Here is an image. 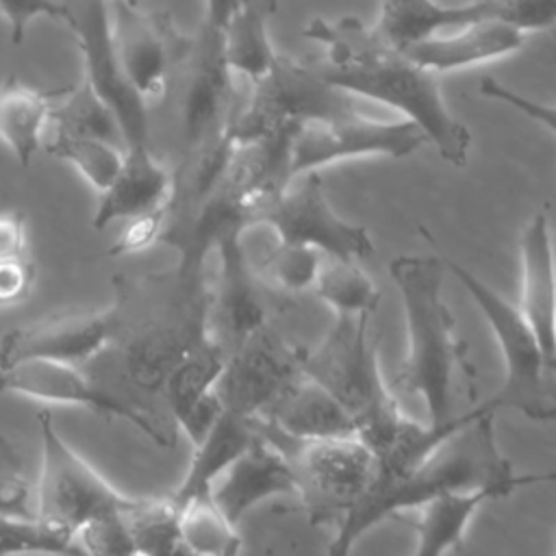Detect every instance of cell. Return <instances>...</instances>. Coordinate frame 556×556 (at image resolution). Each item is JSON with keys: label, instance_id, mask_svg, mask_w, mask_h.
Masks as SVG:
<instances>
[{"label": "cell", "instance_id": "obj_1", "mask_svg": "<svg viewBox=\"0 0 556 556\" xmlns=\"http://www.w3.org/2000/svg\"><path fill=\"white\" fill-rule=\"evenodd\" d=\"M302 35L321 48L317 70L348 93L384 104L417 124L443 161L463 167L471 132L452 115L439 76L354 15L315 17Z\"/></svg>", "mask_w": 556, "mask_h": 556}, {"label": "cell", "instance_id": "obj_2", "mask_svg": "<svg viewBox=\"0 0 556 556\" xmlns=\"http://www.w3.org/2000/svg\"><path fill=\"white\" fill-rule=\"evenodd\" d=\"M111 304L113 334L124 374L143 391H163L180 358L208 337L211 289L204 269L182 267L137 280L117 276Z\"/></svg>", "mask_w": 556, "mask_h": 556}, {"label": "cell", "instance_id": "obj_3", "mask_svg": "<svg viewBox=\"0 0 556 556\" xmlns=\"http://www.w3.org/2000/svg\"><path fill=\"white\" fill-rule=\"evenodd\" d=\"M445 271L439 252L402 254L389 265L408 337L393 387L421 397L430 426L454 419L456 397L465 393L476 402L478 391V369L469 361L467 343L458 337L456 319L443 298Z\"/></svg>", "mask_w": 556, "mask_h": 556}, {"label": "cell", "instance_id": "obj_4", "mask_svg": "<svg viewBox=\"0 0 556 556\" xmlns=\"http://www.w3.org/2000/svg\"><path fill=\"white\" fill-rule=\"evenodd\" d=\"M476 415L445 437L419 465L389 489L365 495L337 526L330 554H348L374 526L410 513L445 491L471 489L489 482L515 480L513 463L500 452L495 439V410L476 402Z\"/></svg>", "mask_w": 556, "mask_h": 556}, {"label": "cell", "instance_id": "obj_5", "mask_svg": "<svg viewBox=\"0 0 556 556\" xmlns=\"http://www.w3.org/2000/svg\"><path fill=\"white\" fill-rule=\"evenodd\" d=\"M369 319L371 315H334L319 345L306 350L302 369L352 415L358 437L374 447L404 413L382 378Z\"/></svg>", "mask_w": 556, "mask_h": 556}, {"label": "cell", "instance_id": "obj_6", "mask_svg": "<svg viewBox=\"0 0 556 556\" xmlns=\"http://www.w3.org/2000/svg\"><path fill=\"white\" fill-rule=\"evenodd\" d=\"M439 254L447 271L465 287L482 311L502 350L504 380L489 400H482V404L495 413L502 408L517 410L532 421L556 419V374L536 334L521 315V308L456 258L443 252Z\"/></svg>", "mask_w": 556, "mask_h": 556}, {"label": "cell", "instance_id": "obj_7", "mask_svg": "<svg viewBox=\"0 0 556 556\" xmlns=\"http://www.w3.org/2000/svg\"><path fill=\"white\" fill-rule=\"evenodd\" d=\"M361 98L332 85L315 61L278 54L271 67L250 83V93L230 119L228 137L237 143L293 137L302 126L358 113Z\"/></svg>", "mask_w": 556, "mask_h": 556}, {"label": "cell", "instance_id": "obj_8", "mask_svg": "<svg viewBox=\"0 0 556 556\" xmlns=\"http://www.w3.org/2000/svg\"><path fill=\"white\" fill-rule=\"evenodd\" d=\"M252 424L256 432L287 452L295 476V497L311 523L337 526L367 493L376 473V456L358 434L295 441L263 419H252Z\"/></svg>", "mask_w": 556, "mask_h": 556}, {"label": "cell", "instance_id": "obj_9", "mask_svg": "<svg viewBox=\"0 0 556 556\" xmlns=\"http://www.w3.org/2000/svg\"><path fill=\"white\" fill-rule=\"evenodd\" d=\"M41 432V476L35 500V519L74 539L89 521L122 515L137 497L111 486L56 432L48 410L37 415Z\"/></svg>", "mask_w": 556, "mask_h": 556}, {"label": "cell", "instance_id": "obj_10", "mask_svg": "<svg viewBox=\"0 0 556 556\" xmlns=\"http://www.w3.org/2000/svg\"><path fill=\"white\" fill-rule=\"evenodd\" d=\"M306 348L285 337L274 321L254 330L226 354L215 391L224 410L245 419L263 417L304 376Z\"/></svg>", "mask_w": 556, "mask_h": 556}, {"label": "cell", "instance_id": "obj_11", "mask_svg": "<svg viewBox=\"0 0 556 556\" xmlns=\"http://www.w3.org/2000/svg\"><path fill=\"white\" fill-rule=\"evenodd\" d=\"M0 391L87 408L106 419H124L161 447H172L176 443V434L159 415L91 380L80 365L74 363L24 361L11 367H0Z\"/></svg>", "mask_w": 556, "mask_h": 556}, {"label": "cell", "instance_id": "obj_12", "mask_svg": "<svg viewBox=\"0 0 556 556\" xmlns=\"http://www.w3.org/2000/svg\"><path fill=\"white\" fill-rule=\"evenodd\" d=\"M63 24L72 30L80 50L83 80L115 113L124 148L148 143V102L135 91L115 50L109 0H63Z\"/></svg>", "mask_w": 556, "mask_h": 556}, {"label": "cell", "instance_id": "obj_13", "mask_svg": "<svg viewBox=\"0 0 556 556\" xmlns=\"http://www.w3.org/2000/svg\"><path fill=\"white\" fill-rule=\"evenodd\" d=\"M426 132L406 117L374 119L358 113L302 126L289 143L291 180L306 172H319L332 163L361 156L404 159L421 150Z\"/></svg>", "mask_w": 556, "mask_h": 556}, {"label": "cell", "instance_id": "obj_14", "mask_svg": "<svg viewBox=\"0 0 556 556\" xmlns=\"http://www.w3.org/2000/svg\"><path fill=\"white\" fill-rule=\"evenodd\" d=\"M486 20L513 24L530 35L556 26V0H469L463 4L380 0V11L371 26L384 41L406 50L430 35Z\"/></svg>", "mask_w": 556, "mask_h": 556}, {"label": "cell", "instance_id": "obj_15", "mask_svg": "<svg viewBox=\"0 0 556 556\" xmlns=\"http://www.w3.org/2000/svg\"><path fill=\"white\" fill-rule=\"evenodd\" d=\"M261 213L258 224L274 230L276 239L287 243L311 245L326 256L363 261L374 254L369 230L343 219L324 193L319 172L295 176Z\"/></svg>", "mask_w": 556, "mask_h": 556}, {"label": "cell", "instance_id": "obj_16", "mask_svg": "<svg viewBox=\"0 0 556 556\" xmlns=\"http://www.w3.org/2000/svg\"><path fill=\"white\" fill-rule=\"evenodd\" d=\"M187 80L182 93V137L189 154L228 137L235 106V74L224 54L222 30L202 22L185 54Z\"/></svg>", "mask_w": 556, "mask_h": 556}, {"label": "cell", "instance_id": "obj_17", "mask_svg": "<svg viewBox=\"0 0 556 556\" xmlns=\"http://www.w3.org/2000/svg\"><path fill=\"white\" fill-rule=\"evenodd\" d=\"M243 235L245 230H228L213 245L217 278L208 285V332L226 354L254 330L274 321L269 295H278L258 278L245 254Z\"/></svg>", "mask_w": 556, "mask_h": 556}, {"label": "cell", "instance_id": "obj_18", "mask_svg": "<svg viewBox=\"0 0 556 556\" xmlns=\"http://www.w3.org/2000/svg\"><path fill=\"white\" fill-rule=\"evenodd\" d=\"M111 33L126 78L150 104L165 93L169 67L185 59L191 39L180 37L172 22L143 2L109 0Z\"/></svg>", "mask_w": 556, "mask_h": 556}, {"label": "cell", "instance_id": "obj_19", "mask_svg": "<svg viewBox=\"0 0 556 556\" xmlns=\"http://www.w3.org/2000/svg\"><path fill=\"white\" fill-rule=\"evenodd\" d=\"M113 315L104 311H65L48 315L0 339V367L24 361L80 365L111 343Z\"/></svg>", "mask_w": 556, "mask_h": 556}, {"label": "cell", "instance_id": "obj_20", "mask_svg": "<svg viewBox=\"0 0 556 556\" xmlns=\"http://www.w3.org/2000/svg\"><path fill=\"white\" fill-rule=\"evenodd\" d=\"M556 482V471L543 473H521L515 480L489 482L460 491H445L432 500L417 506L410 519L397 517L395 521L410 523L415 530V554L417 556H439L445 552H456L463 547L465 532L478 513V508L489 500H500L510 495L521 486H536Z\"/></svg>", "mask_w": 556, "mask_h": 556}, {"label": "cell", "instance_id": "obj_21", "mask_svg": "<svg viewBox=\"0 0 556 556\" xmlns=\"http://www.w3.org/2000/svg\"><path fill=\"white\" fill-rule=\"evenodd\" d=\"M276 495H295L293 467L280 443L256 432L252 443L213 482L211 497L237 526L250 508Z\"/></svg>", "mask_w": 556, "mask_h": 556}, {"label": "cell", "instance_id": "obj_22", "mask_svg": "<svg viewBox=\"0 0 556 556\" xmlns=\"http://www.w3.org/2000/svg\"><path fill=\"white\" fill-rule=\"evenodd\" d=\"M526 39V30L500 20H486L430 35L408 46L404 52L439 76L506 59L519 52Z\"/></svg>", "mask_w": 556, "mask_h": 556}, {"label": "cell", "instance_id": "obj_23", "mask_svg": "<svg viewBox=\"0 0 556 556\" xmlns=\"http://www.w3.org/2000/svg\"><path fill=\"white\" fill-rule=\"evenodd\" d=\"M521 256V315L536 334L545 356L556 354V261L547 206L526 224L519 243Z\"/></svg>", "mask_w": 556, "mask_h": 556}, {"label": "cell", "instance_id": "obj_24", "mask_svg": "<svg viewBox=\"0 0 556 556\" xmlns=\"http://www.w3.org/2000/svg\"><path fill=\"white\" fill-rule=\"evenodd\" d=\"M174 193V174L152 154L150 146L124 148V159L113 182L100 191L91 226L102 230L111 222L130 219L167 206Z\"/></svg>", "mask_w": 556, "mask_h": 556}, {"label": "cell", "instance_id": "obj_25", "mask_svg": "<svg viewBox=\"0 0 556 556\" xmlns=\"http://www.w3.org/2000/svg\"><path fill=\"white\" fill-rule=\"evenodd\" d=\"M256 419H263L274 430L295 441L358 434L352 415L308 376L298 378L282 397Z\"/></svg>", "mask_w": 556, "mask_h": 556}, {"label": "cell", "instance_id": "obj_26", "mask_svg": "<svg viewBox=\"0 0 556 556\" xmlns=\"http://www.w3.org/2000/svg\"><path fill=\"white\" fill-rule=\"evenodd\" d=\"M254 437L256 430L252 419L224 410L202 441L193 445L189 469L178 489L172 493V500L180 506L195 495L211 493L213 482L252 443Z\"/></svg>", "mask_w": 556, "mask_h": 556}, {"label": "cell", "instance_id": "obj_27", "mask_svg": "<svg viewBox=\"0 0 556 556\" xmlns=\"http://www.w3.org/2000/svg\"><path fill=\"white\" fill-rule=\"evenodd\" d=\"M63 89L41 91L7 78L0 83V139L24 167L39 150L50 124V113Z\"/></svg>", "mask_w": 556, "mask_h": 556}, {"label": "cell", "instance_id": "obj_28", "mask_svg": "<svg viewBox=\"0 0 556 556\" xmlns=\"http://www.w3.org/2000/svg\"><path fill=\"white\" fill-rule=\"evenodd\" d=\"M278 0H241L222 28L224 54L235 76L248 83L261 78L278 52L269 35V17Z\"/></svg>", "mask_w": 556, "mask_h": 556}, {"label": "cell", "instance_id": "obj_29", "mask_svg": "<svg viewBox=\"0 0 556 556\" xmlns=\"http://www.w3.org/2000/svg\"><path fill=\"white\" fill-rule=\"evenodd\" d=\"M224 363L226 350L217 339L211 337V332L180 358L163 384L174 421H178L191 406L215 389Z\"/></svg>", "mask_w": 556, "mask_h": 556}, {"label": "cell", "instance_id": "obj_30", "mask_svg": "<svg viewBox=\"0 0 556 556\" xmlns=\"http://www.w3.org/2000/svg\"><path fill=\"white\" fill-rule=\"evenodd\" d=\"M313 291L334 311V315H374L382 293L358 267V261L321 258Z\"/></svg>", "mask_w": 556, "mask_h": 556}, {"label": "cell", "instance_id": "obj_31", "mask_svg": "<svg viewBox=\"0 0 556 556\" xmlns=\"http://www.w3.org/2000/svg\"><path fill=\"white\" fill-rule=\"evenodd\" d=\"M135 554L169 556L185 554L180 539V506L169 497H137L124 510Z\"/></svg>", "mask_w": 556, "mask_h": 556}, {"label": "cell", "instance_id": "obj_32", "mask_svg": "<svg viewBox=\"0 0 556 556\" xmlns=\"http://www.w3.org/2000/svg\"><path fill=\"white\" fill-rule=\"evenodd\" d=\"M48 126L72 135L104 139L124 148V135L115 113L85 80L61 91L52 106Z\"/></svg>", "mask_w": 556, "mask_h": 556}, {"label": "cell", "instance_id": "obj_33", "mask_svg": "<svg viewBox=\"0 0 556 556\" xmlns=\"http://www.w3.org/2000/svg\"><path fill=\"white\" fill-rule=\"evenodd\" d=\"M180 539L185 554L230 556L241 549L237 526L222 513L211 493L180 504Z\"/></svg>", "mask_w": 556, "mask_h": 556}, {"label": "cell", "instance_id": "obj_34", "mask_svg": "<svg viewBox=\"0 0 556 556\" xmlns=\"http://www.w3.org/2000/svg\"><path fill=\"white\" fill-rule=\"evenodd\" d=\"M41 146L48 154L72 163L98 191H104L113 182L124 159V148L115 143L56 128H52V135L43 137Z\"/></svg>", "mask_w": 556, "mask_h": 556}, {"label": "cell", "instance_id": "obj_35", "mask_svg": "<svg viewBox=\"0 0 556 556\" xmlns=\"http://www.w3.org/2000/svg\"><path fill=\"white\" fill-rule=\"evenodd\" d=\"M324 254L311 245L287 243L276 239V243L265 250L261 261L254 265L258 278L278 295H298L313 291Z\"/></svg>", "mask_w": 556, "mask_h": 556}, {"label": "cell", "instance_id": "obj_36", "mask_svg": "<svg viewBox=\"0 0 556 556\" xmlns=\"http://www.w3.org/2000/svg\"><path fill=\"white\" fill-rule=\"evenodd\" d=\"M13 552H56L80 554L72 536L50 530L33 519L0 517V554Z\"/></svg>", "mask_w": 556, "mask_h": 556}, {"label": "cell", "instance_id": "obj_37", "mask_svg": "<svg viewBox=\"0 0 556 556\" xmlns=\"http://www.w3.org/2000/svg\"><path fill=\"white\" fill-rule=\"evenodd\" d=\"M0 517L35 519L30 486L22 471V460L9 439L0 434Z\"/></svg>", "mask_w": 556, "mask_h": 556}, {"label": "cell", "instance_id": "obj_38", "mask_svg": "<svg viewBox=\"0 0 556 556\" xmlns=\"http://www.w3.org/2000/svg\"><path fill=\"white\" fill-rule=\"evenodd\" d=\"M74 543L78 545L80 554H93V556L135 554V545H132L128 526L124 521V513L85 523L74 532Z\"/></svg>", "mask_w": 556, "mask_h": 556}, {"label": "cell", "instance_id": "obj_39", "mask_svg": "<svg viewBox=\"0 0 556 556\" xmlns=\"http://www.w3.org/2000/svg\"><path fill=\"white\" fill-rule=\"evenodd\" d=\"M478 91L489 98V100H497L502 104H508L510 109L519 111L521 115L530 117L532 122L545 126L549 132L556 135V104H549V102H539L534 98H528L523 93H519L517 89L500 83L497 78L493 76H484L480 83H478Z\"/></svg>", "mask_w": 556, "mask_h": 556}, {"label": "cell", "instance_id": "obj_40", "mask_svg": "<svg viewBox=\"0 0 556 556\" xmlns=\"http://www.w3.org/2000/svg\"><path fill=\"white\" fill-rule=\"evenodd\" d=\"M167 211H169V204L126 219L128 226L122 230V235L115 239V243L104 254L122 256V254L146 250L148 245L159 241L163 235L165 222H167Z\"/></svg>", "mask_w": 556, "mask_h": 556}, {"label": "cell", "instance_id": "obj_41", "mask_svg": "<svg viewBox=\"0 0 556 556\" xmlns=\"http://www.w3.org/2000/svg\"><path fill=\"white\" fill-rule=\"evenodd\" d=\"M39 17H65L63 0H0V20L9 26L11 41L22 43L28 26Z\"/></svg>", "mask_w": 556, "mask_h": 556}, {"label": "cell", "instance_id": "obj_42", "mask_svg": "<svg viewBox=\"0 0 556 556\" xmlns=\"http://www.w3.org/2000/svg\"><path fill=\"white\" fill-rule=\"evenodd\" d=\"M35 278H37V267L30 254L2 258L0 261V308L24 302L35 287Z\"/></svg>", "mask_w": 556, "mask_h": 556}, {"label": "cell", "instance_id": "obj_43", "mask_svg": "<svg viewBox=\"0 0 556 556\" xmlns=\"http://www.w3.org/2000/svg\"><path fill=\"white\" fill-rule=\"evenodd\" d=\"M28 254L26 219L20 211H0V261Z\"/></svg>", "mask_w": 556, "mask_h": 556}, {"label": "cell", "instance_id": "obj_44", "mask_svg": "<svg viewBox=\"0 0 556 556\" xmlns=\"http://www.w3.org/2000/svg\"><path fill=\"white\" fill-rule=\"evenodd\" d=\"M552 369H554V374H556V354H554V358H552Z\"/></svg>", "mask_w": 556, "mask_h": 556}, {"label": "cell", "instance_id": "obj_45", "mask_svg": "<svg viewBox=\"0 0 556 556\" xmlns=\"http://www.w3.org/2000/svg\"><path fill=\"white\" fill-rule=\"evenodd\" d=\"M126 2H143V0H126Z\"/></svg>", "mask_w": 556, "mask_h": 556}]
</instances>
